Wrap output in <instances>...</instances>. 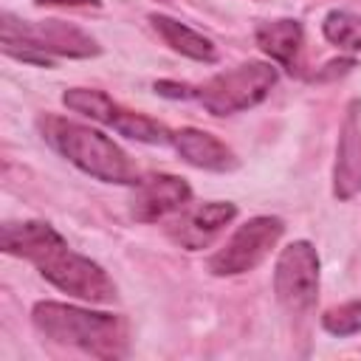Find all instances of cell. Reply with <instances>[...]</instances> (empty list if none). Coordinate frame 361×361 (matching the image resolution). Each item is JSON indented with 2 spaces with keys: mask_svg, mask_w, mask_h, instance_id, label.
<instances>
[{
  "mask_svg": "<svg viewBox=\"0 0 361 361\" xmlns=\"http://www.w3.org/2000/svg\"><path fill=\"white\" fill-rule=\"evenodd\" d=\"M0 248L11 257L28 259L62 293L99 305L116 299V285L104 274V268L90 257L76 254L51 223L42 220L3 223Z\"/></svg>",
  "mask_w": 361,
  "mask_h": 361,
  "instance_id": "cell-1",
  "label": "cell"
},
{
  "mask_svg": "<svg viewBox=\"0 0 361 361\" xmlns=\"http://www.w3.org/2000/svg\"><path fill=\"white\" fill-rule=\"evenodd\" d=\"M34 327L56 341L76 347L93 358H121L130 347L127 322L113 313H96L62 302H37L31 310Z\"/></svg>",
  "mask_w": 361,
  "mask_h": 361,
  "instance_id": "cell-2",
  "label": "cell"
},
{
  "mask_svg": "<svg viewBox=\"0 0 361 361\" xmlns=\"http://www.w3.org/2000/svg\"><path fill=\"white\" fill-rule=\"evenodd\" d=\"M42 138L73 166H79L85 175L104 180V183H121V186H138L141 172L130 161V155L110 141L104 133L90 130L85 124L59 118V116H45L39 118Z\"/></svg>",
  "mask_w": 361,
  "mask_h": 361,
  "instance_id": "cell-3",
  "label": "cell"
},
{
  "mask_svg": "<svg viewBox=\"0 0 361 361\" xmlns=\"http://www.w3.org/2000/svg\"><path fill=\"white\" fill-rule=\"evenodd\" d=\"M0 45L8 56L23 62L51 65V56L87 59L99 54V45L90 34L62 20H17L8 11L0 17Z\"/></svg>",
  "mask_w": 361,
  "mask_h": 361,
  "instance_id": "cell-4",
  "label": "cell"
},
{
  "mask_svg": "<svg viewBox=\"0 0 361 361\" xmlns=\"http://www.w3.org/2000/svg\"><path fill=\"white\" fill-rule=\"evenodd\" d=\"M274 85H276V68L251 59L206 79L203 85H195V102L203 104L212 116H234L248 107H257L271 93Z\"/></svg>",
  "mask_w": 361,
  "mask_h": 361,
  "instance_id": "cell-5",
  "label": "cell"
},
{
  "mask_svg": "<svg viewBox=\"0 0 361 361\" xmlns=\"http://www.w3.org/2000/svg\"><path fill=\"white\" fill-rule=\"evenodd\" d=\"M62 104L68 110H76L82 116H90L93 121H102L107 127H113L116 133L141 141V144H172V130L164 127L161 121L133 113L127 107H121L118 102H113L107 93L93 90V87H71L62 93Z\"/></svg>",
  "mask_w": 361,
  "mask_h": 361,
  "instance_id": "cell-6",
  "label": "cell"
},
{
  "mask_svg": "<svg viewBox=\"0 0 361 361\" xmlns=\"http://www.w3.org/2000/svg\"><path fill=\"white\" fill-rule=\"evenodd\" d=\"M282 231H285V223L271 214L245 220L226 240V245L209 257V271L214 276H237V274L254 271L279 243Z\"/></svg>",
  "mask_w": 361,
  "mask_h": 361,
  "instance_id": "cell-7",
  "label": "cell"
},
{
  "mask_svg": "<svg viewBox=\"0 0 361 361\" xmlns=\"http://www.w3.org/2000/svg\"><path fill=\"white\" fill-rule=\"evenodd\" d=\"M274 293L279 305L299 316L316 305L319 296V254L307 240L285 245L274 265Z\"/></svg>",
  "mask_w": 361,
  "mask_h": 361,
  "instance_id": "cell-8",
  "label": "cell"
},
{
  "mask_svg": "<svg viewBox=\"0 0 361 361\" xmlns=\"http://www.w3.org/2000/svg\"><path fill=\"white\" fill-rule=\"evenodd\" d=\"M237 217V206L228 200H212L203 206H195L189 212H183L180 217H175L166 226V234L175 245L186 248V251H200L209 248L220 231Z\"/></svg>",
  "mask_w": 361,
  "mask_h": 361,
  "instance_id": "cell-9",
  "label": "cell"
},
{
  "mask_svg": "<svg viewBox=\"0 0 361 361\" xmlns=\"http://www.w3.org/2000/svg\"><path fill=\"white\" fill-rule=\"evenodd\" d=\"M192 197V189L178 175H149L144 178L130 200V214L138 223H155L172 212H180Z\"/></svg>",
  "mask_w": 361,
  "mask_h": 361,
  "instance_id": "cell-10",
  "label": "cell"
},
{
  "mask_svg": "<svg viewBox=\"0 0 361 361\" xmlns=\"http://www.w3.org/2000/svg\"><path fill=\"white\" fill-rule=\"evenodd\" d=\"M361 192V113L358 102L347 107L338 149H336V166H333V195L338 200H350Z\"/></svg>",
  "mask_w": 361,
  "mask_h": 361,
  "instance_id": "cell-11",
  "label": "cell"
},
{
  "mask_svg": "<svg viewBox=\"0 0 361 361\" xmlns=\"http://www.w3.org/2000/svg\"><path fill=\"white\" fill-rule=\"evenodd\" d=\"M172 147L178 149V155L197 166V169H209V172H231L237 166V155L212 133L197 130V127H180L172 130Z\"/></svg>",
  "mask_w": 361,
  "mask_h": 361,
  "instance_id": "cell-12",
  "label": "cell"
},
{
  "mask_svg": "<svg viewBox=\"0 0 361 361\" xmlns=\"http://www.w3.org/2000/svg\"><path fill=\"white\" fill-rule=\"evenodd\" d=\"M254 39L259 45L262 54H268L274 62H279L282 68H288L293 73L302 45H305V31L299 20H268L259 23L254 31Z\"/></svg>",
  "mask_w": 361,
  "mask_h": 361,
  "instance_id": "cell-13",
  "label": "cell"
},
{
  "mask_svg": "<svg viewBox=\"0 0 361 361\" xmlns=\"http://www.w3.org/2000/svg\"><path fill=\"white\" fill-rule=\"evenodd\" d=\"M149 23H152V28L161 34V39H164L172 51H178L180 56H189V59H195V62H214V59H217L214 42H212L209 37L197 34L195 28H189V25H183V23H178V20L166 17V14H152Z\"/></svg>",
  "mask_w": 361,
  "mask_h": 361,
  "instance_id": "cell-14",
  "label": "cell"
},
{
  "mask_svg": "<svg viewBox=\"0 0 361 361\" xmlns=\"http://www.w3.org/2000/svg\"><path fill=\"white\" fill-rule=\"evenodd\" d=\"M322 34L341 51H361V17L353 11H330L322 23Z\"/></svg>",
  "mask_w": 361,
  "mask_h": 361,
  "instance_id": "cell-15",
  "label": "cell"
},
{
  "mask_svg": "<svg viewBox=\"0 0 361 361\" xmlns=\"http://www.w3.org/2000/svg\"><path fill=\"white\" fill-rule=\"evenodd\" d=\"M322 327H324L330 336H338V338L361 333V302H344V305H338V307L324 310Z\"/></svg>",
  "mask_w": 361,
  "mask_h": 361,
  "instance_id": "cell-16",
  "label": "cell"
},
{
  "mask_svg": "<svg viewBox=\"0 0 361 361\" xmlns=\"http://www.w3.org/2000/svg\"><path fill=\"white\" fill-rule=\"evenodd\" d=\"M155 93L158 96H169V99H195V85H186V82H155Z\"/></svg>",
  "mask_w": 361,
  "mask_h": 361,
  "instance_id": "cell-17",
  "label": "cell"
},
{
  "mask_svg": "<svg viewBox=\"0 0 361 361\" xmlns=\"http://www.w3.org/2000/svg\"><path fill=\"white\" fill-rule=\"evenodd\" d=\"M353 65H355L353 59H333V62H327V65H324V71H319V73H316V79H330V76H336V73L341 76V73H347Z\"/></svg>",
  "mask_w": 361,
  "mask_h": 361,
  "instance_id": "cell-18",
  "label": "cell"
},
{
  "mask_svg": "<svg viewBox=\"0 0 361 361\" xmlns=\"http://www.w3.org/2000/svg\"><path fill=\"white\" fill-rule=\"evenodd\" d=\"M39 6H99V0H37Z\"/></svg>",
  "mask_w": 361,
  "mask_h": 361,
  "instance_id": "cell-19",
  "label": "cell"
},
{
  "mask_svg": "<svg viewBox=\"0 0 361 361\" xmlns=\"http://www.w3.org/2000/svg\"><path fill=\"white\" fill-rule=\"evenodd\" d=\"M158 3H161V0H158Z\"/></svg>",
  "mask_w": 361,
  "mask_h": 361,
  "instance_id": "cell-20",
  "label": "cell"
}]
</instances>
